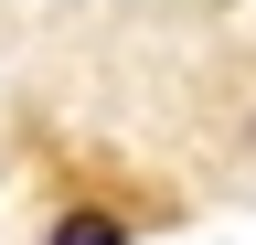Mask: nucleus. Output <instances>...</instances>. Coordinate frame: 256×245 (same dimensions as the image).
Segmentation results:
<instances>
[{
    "mask_svg": "<svg viewBox=\"0 0 256 245\" xmlns=\"http://www.w3.org/2000/svg\"><path fill=\"white\" fill-rule=\"evenodd\" d=\"M43 245H139V224H128L118 203H75V213H54Z\"/></svg>",
    "mask_w": 256,
    "mask_h": 245,
    "instance_id": "obj_1",
    "label": "nucleus"
}]
</instances>
